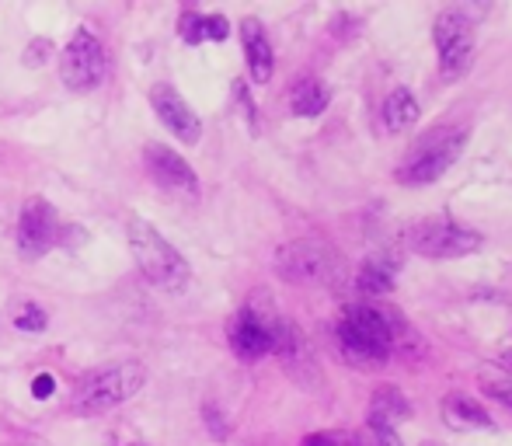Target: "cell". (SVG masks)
<instances>
[{"label":"cell","instance_id":"6da1fadb","mask_svg":"<svg viewBox=\"0 0 512 446\" xmlns=\"http://www.w3.org/2000/svg\"><path fill=\"white\" fill-rule=\"evenodd\" d=\"M338 345L349 366L356 370H377L387 366L394 352V325L380 307L352 304L338 321Z\"/></svg>","mask_w":512,"mask_h":446},{"label":"cell","instance_id":"7a4b0ae2","mask_svg":"<svg viewBox=\"0 0 512 446\" xmlns=\"http://www.w3.org/2000/svg\"><path fill=\"white\" fill-rule=\"evenodd\" d=\"M467 147V129L464 126H436L429 133H422L411 150L405 154L398 168L401 185H429L436 178H443L446 171L457 164V157Z\"/></svg>","mask_w":512,"mask_h":446},{"label":"cell","instance_id":"3957f363","mask_svg":"<svg viewBox=\"0 0 512 446\" xmlns=\"http://www.w3.org/2000/svg\"><path fill=\"white\" fill-rule=\"evenodd\" d=\"M126 234H129V251H133L136 265H140V272L157 286V290L178 293L189 286V279H192L189 262H185L182 251H178L175 244L164 241L147 220H133Z\"/></svg>","mask_w":512,"mask_h":446},{"label":"cell","instance_id":"277c9868","mask_svg":"<svg viewBox=\"0 0 512 446\" xmlns=\"http://www.w3.org/2000/svg\"><path fill=\"white\" fill-rule=\"evenodd\" d=\"M147 384V370L133 359L126 363H112L102 366V370L88 373V377L77 384L74 391V412L77 415H105L112 408L126 405L129 398H136V391H143Z\"/></svg>","mask_w":512,"mask_h":446},{"label":"cell","instance_id":"5b68a950","mask_svg":"<svg viewBox=\"0 0 512 446\" xmlns=\"http://www.w3.org/2000/svg\"><path fill=\"white\" fill-rule=\"evenodd\" d=\"M408 248L422 258H467L481 251L485 237L453 220H418L405 234Z\"/></svg>","mask_w":512,"mask_h":446},{"label":"cell","instance_id":"8992f818","mask_svg":"<svg viewBox=\"0 0 512 446\" xmlns=\"http://www.w3.org/2000/svg\"><path fill=\"white\" fill-rule=\"evenodd\" d=\"M432 39H436V53H439V74L443 81H457L467 74L474 56V25L460 7H450L436 18L432 25Z\"/></svg>","mask_w":512,"mask_h":446},{"label":"cell","instance_id":"52a82bcc","mask_svg":"<svg viewBox=\"0 0 512 446\" xmlns=\"http://www.w3.org/2000/svg\"><path fill=\"white\" fill-rule=\"evenodd\" d=\"M105 49L88 28H77L60 53V77L70 91H95L105 81Z\"/></svg>","mask_w":512,"mask_h":446},{"label":"cell","instance_id":"ba28073f","mask_svg":"<svg viewBox=\"0 0 512 446\" xmlns=\"http://www.w3.org/2000/svg\"><path fill=\"white\" fill-rule=\"evenodd\" d=\"M335 269L331 248L317 241H290L276 251V272L286 283H328Z\"/></svg>","mask_w":512,"mask_h":446},{"label":"cell","instance_id":"9c48e42d","mask_svg":"<svg viewBox=\"0 0 512 446\" xmlns=\"http://www.w3.org/2000/svg\"><path fill=\"white\" fill-rule=\"evenodd\" d=\"M60 213L46 203L42 196H32L25 206H21V220H18V251L25 258H42L46 251L56 248L60 241Z\"/></svg>","mask_w":512,"mask_h":446},{"label":"cell","instance_id":"30bf717a","mask_svg":"<svg viewBox=\"0 0 512 446\" xmlns=\"http://www.w3.org/2000/svg\"><path fill=\"white\" fill-rule=\"evenodd\" d=\"M272 325L276 318L272 314H262L255 304L237 311V318L230 321V349H234L237 359L244 363H255V359L269 356L272 352Z\"/></svg>","mask_w":512,"mask_h":446},{"label":"cell","instance_id":"8fae6325","mask_svg":"<svg viewBox=\"0 0 512 446\" xmlns=\"http://www.w3.org/2000/svg\"><path fill=\"white\" fill-rule=\"evenodd\" d=\"M143 161H147V171L161 189L168 192H178L185 199H196L199 196V178L196 171L189 168L182 154H175L171 147H161V143H150L143 150Z\"/></svg>","mask_w":512,"mask_h":446},{"label":"cell","instance_id":"7c38bea8","mask_svg":"<svg viewBox=\"0 0 512 446\" xmlns=\"http://www.w3.org/2000/svg\"><path fill=\"white\" fill-rule=\"evenodd\" d=\"M150 105H154L157 119L171 129V136H178L182 143H199L203 122H199V115L189 109V102L171 84H154L150 88Z\"/></svg>","mask_w":512,"mask_h":446},{"label":"cell","instance_id":"4fadbf2b","mask_svg":"<svg viewBox=\"0 0 512 446\" xmlns=\"http://www.w3.org/2000/svg\"><path fill=\"white\" fill-rule=\"evenodd\" d=\"M366 419H370V429L394 433L401 422L411 419V405L394 384H380L377 391H373V398H370V412H366Z\"/></svg>","mask_w":512,"mask_h":446},{"label":"cell","instance_id":"5bb4252c","mask_svg":"<svg viewBox=\"0 0 512 446\" xmlns=\"http://www.w3.org/2000/svg\"><path fill=\"white\" fill-rule=\"evenodd\" d=\"M241 42H244V56H248L251 81L269 84L272 67H276V63H272V46H269V35H265L262 21L244 18L241 21Z\"/></svg>","mask_w":512,"mask_h":446},{"label":"cell","instance_id":"9a60e30c","mask_svg":"<svg viewBox=\"0 0 512 446\" xmlns=\"http://www.w3.org/2000/svg\"><path fill=\"white\" fill-rule=\"evenodd\" d=\"M398 265H401L398 251L384 248L380 255H373V258H366V262H363L356 286L363 293H370V297H384V293L394 290V276H398Z\"/></svg>","mask_w":512,"mask_h":446},{"label":"cell","instance_id":"2e32d148","mask_svg":"<svg viewBox=\"0 0 512 446\" xmlns=\"http://www.w3.org/2000/svg\"><path fill=\"white\" fill-rule=\"evenodd\" d=\"M443 419L450 429H464V433L467 429H495L492 415L474 398H464V394H450V398L443 401Z\"/></svg>","mask_w":512,"mask_h":446},{"label":"cell","instance_id":"e0dca14e","mask_svg":"<svg viewBox=\"0 0 512 446\" xmlns=\"http://www.w3.org/2000/svg\"><path fill=\"white\" fill-rule=\"evenodd\" d=\"M384 126L391 129V133H408L411 126L418 122V102H415V95H411L408 88H398V91H391L387 95V102H384Z\"/></svg>","mask_w":512,"mask_h":446},{"label":"cell","instance_id":"ac0fdd59","mask_svg":"<svg viewBox=\"0 0 512 446\" xmlns=\"http://www.w3.org/2000/svg\"><path fill=\"white\" fill-rule=\"evenodd\" d=\"M328 102H331L328 88H324L317 77H304V81H297V84H293V91H290L293 112L304 115V119H314V115H321L324 109H328Z\"/></svg>","mask_w":512,"mask_h":446},{"label":"cell","instance_id":"d6986e66","mask_svg":"<svg viewBox=\"0 0 512 446\" xmlns=\"http://www.w3.org/2000/svg\"><path fill=\"white\" fill-rule=\"evenodd\" d=\"M11 325L18 328V332H25V335H39L42 328L49 325V318H46V311H42L39 304H18V307H14V314H11Z\"/></svg>","mask_w":512,"mask_h":446},{"label":"cell","instance_id":"ffe728a7","mask_svg":"<svg viewBox=\"0 0 512 446\" xmlns=\"http://www.w3.org/2000/svg\"><path fill=\"white\" fill-rule=\"evenodd\" d=\"M478 384H481V391H485L488 398H495L499 405L512 408V377H506V373H495V370H481Z\"/></svg>","mask_w":512,"mask_h":446},{"label":"cell","instance_id":"44dd1931","mask_svg":"<svg viewBox=\"0 0 512 446\" xmlns=\"http://www.w3.org/2000/svg\"><path fill=\"white\" fill-rule=\"evenodd\" d=\"M178 35H182L189 46H199V42H206V14H196V11H185L182 14V28H178Z\"/></svg>","mask_w":512,"mask_h":446},{"label":"cell","instance_id":"7402d4cb","mask_svg":"<svg viewBox=\"0 0 512 446\" xmlns=\"http://www.w3.org/2000/svg\"><path fill=\"white\" fill-rule=\"evenodd\" d=\"M49 56H53V42H49V39H35L32 46L25 49L21 63H25V67H42V63H49Z\"/></svg>","mask_w":512,"mask_h":446},{"label":"cell","instance_id":"603a6c76","mask_svg":"<svg viewBox=\"0 0 512 446\" xmlns=\"http://www.w3.org/2000/svg\"><path fill=\"white\" fill-rule=\"evenodd\" d=\"M356 446H405L398 440V433H384V429H366L356 436Z\"/></svg>","mask_w":512,"mask_h":446},{"label":"cell","instance_id":"cb8c5ba5","mask_svg":"<svg viewBox=\"0 0 512 446\" xmlns=\"http://www.w3.org/2000/svg\"><path fill=\"white\" fill-rule=\"evenodd\" d=\"M304 446H356V436H349V433H314V436H307Z\"/></svg>","mask_w":512,"mask_h":446},{"label":"cell","instance_id":"d4e9b609","mask_svg":"<svg viewBox=\"0 0 512 446\" xmlns=\"http://www.w3.org/2000/svg\"><path fill=\"white\" fill-rule=\"evenodd\" d=\"M230 35V25H227V18L223 14H206V39H213V42H223Z\"/></svg>","mask_w":512,"mask_h":446},{"label":"cell","instance_id":"484cf974","mask_svg":"<svg viewBox=\"0 0 512 446\" xmlns=\"http://www.w3.org/2000/svg\"><path fill=\"white\" fill-rule=\"evenodd\" d=\"M53 391H56V380L49 377V373H39V377H35V384H32V394H35V398L46 401Z\"/></svg>","mask_w":512,"mask_h":446},{"label":"cell","instance_id":"4316f807","mask_svg":"<svg viewBox=\"0 0 512 446\" xmlns=\"http://www.w3.org/2000/svg\"><path fill=\"white\" fill-rule=\"evenodd\" d=\"M502 363H506V366H512V349H506V352H502Z\"/></svg>","mask_w":512,"mask_h":446},{"label":"cell","instance_id":"83f0119b","mask_svg":"<svg viewBox=\"0 0 512 446\" xmlns=\"http://www.w3.org/2000/svg\"><path fill=\"white\" fill-rule=\"evenodd\" d=\"M129 446H147V443H129Z\"/></svg>","mask_w":512,"mask_h":446}]
</instances>
